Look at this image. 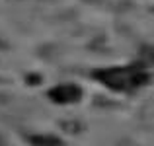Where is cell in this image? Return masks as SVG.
<instances>
[{
	"instance_id": "obj_1",
	"label": "cell",
	"mask_w": 154,
	"mask_h": 146,
	"mask_svg": "<svg viewBox=\"0 0 154 146\" xmlns=\"http://www.w3.org/2000/svg\"><path fill=\"white\" fill-rule=\"evenodd\" d=\"M100 78L103 80L107 86H111L113 90H131V88H137L139 84H143L144 76L137 74V72H129V70H111L107 74H100Z\"/></svg>"
},
{
	"instance_id": "obj_2",
	"label": "cell",
	"mask_w": 154,
	"mask_h": 146,
	"mask_svg": "<svg viewBox=\"0 0 154 146\" xmlns=\"http://www.w3.org/2000/svg\"><path fill=\"white\" fill-rule=\"evenodd\" d=\"M51 97L57 99V101H60V103H70V101H74V99L80 97V92H78L76 86H63V88H59V90L51 92Z\"/></svg>"
}]
</instances>
